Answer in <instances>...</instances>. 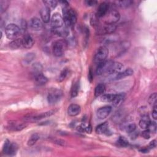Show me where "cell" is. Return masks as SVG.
<instances>
[{
	"instance_id": "cell-1",
	"label": "cell",
	"mask_w": 157,
	"mask_h": 157,
	"mask_svg": "<svg viewBox=\"0 0 157 157\" xmlns=\"http://www.w3.org/2000/svg\"><path fill=\"white\" fill-rule=\"evenodd\" d=\"M63 14L64 23L66 27L73 26L76 24L77 22V16L73 9L69 8L68 6L63 7Z\"/></svg>"
},
{
	"instance_id": "cell-2",
	"label": "cell",
	"mask_w": 157,
	"mask_h": 157,
	"mask_svg": "<svg viewBox=\"0 0 157 157\" xmlns=\"http://www.w3.org/2000/svg\"><path fill=\"white\" fill-rule=\"evenodd\" d=\"M21 33L20 28L16 24L10 23L5 28V34L9 39H16Z\"/></svg>"
},
{
	"instance_id": "cell-3",
	"label": "cell",
	"mask_w": 157,
	"mask_h": 157,
	"mask_svg": "<svg viewBox=\"0 0 157 157\" xmlns=\"http://www.w3.org/2000/svg\"><path fill=\"white\" fill-rule=\"evenodd\" d=\"M67 42L64 40L55 41L53 45V53L55 56H62L66 49Z\"/></svg>"
},
{
	"instance_id": "cell-4",
	"label": "cell",
	"mask_w": 157,
	"mask_h": 157,
	"mask_svg": "<svg viewBox=\"0 0 157 157\" xmlns=\"http://www.w3.org/2000/svg\"><path fill=\"white\" fill-rule=\"evenodd\" d=\"M109 50L105 46H102L99 47L97 52L96 53L94 57V62L96 63H100L106 60V58L108 56Z\"/></svg>"
},
{
	"instance_id": "cell-5",
	"label": "cell",
	"mask_w": 157,
	"mask_h": 157,
	"mask_svg": "<svg viewBox=\"0 0 157 157\" xmlns=\"http://www.w3.org/2000/svg\"><path fill=\"white\" fill-rule=\"evenodd\" d=\"M104 17H105L104 22L106 24H114L119 20L120 16L117 11L112 10L108 12Z\"/></svg>"
},
{
	"instance_id": "cell-6",
	"label": "cell",
	"mask_w": 157,
	"mask_h": 157,
	"mask_svg": "<svg viewBox=\"0 0 157 157\" xmlns=\"http://www.w3.org/2000/svg\"><path fill=\"white\" fill-rule=\"evenodd\" d=\"M63 96V92L60 90L55 89L52 90L48 95V102L50 104H55L60 100Z\"/></svg>"
},
{
	"instance_id": "cell-7",
	"label": "cell",
	"mask_w": 157,
	"mask_h": 157,
	"mask_svg": "<svg viewBox=\"0 0 157 157\" xmlns=\"http://www.w3.org/2000/svg\"><path fill=\"white\" fill-rule=\"evenodd\" d=\"M17 149H18V147L16 144L11 143L10 141H9L8 140H6L4 144L3 152L4 153H5L6 155L13 156L16 154Z\"/></svg>"
},
{
	"instance_id": "cell-8",
	"label": "cell",
	"mask_w": 157,
	"mask_h": 157,
	"mask_svg": "<svg viewBox=\"0 0 157 157\" xmlns=\"http://www.w3.org/2000/svg\"><path fill=\"white\" fill-rule=\"evenodd\" d=\"M64 25V20L59 13H55L51 19V25L54 29H59Z\"/></svg>"
},
{
	"instance_id": "cell-9",
	"label": "cell",
	"mask_w": 157,
	"mask_h": 157,
	"mask_svg": "<svg viewBox=\"0 0 157 157\" xmlns=\"http://www.w3.org/2000/svg\"><path fill=\"white\" fill-rule=\"evenodd\" d=\"M112 63V61H104L99 63L96 68V74L98 75H103L104 74H106Z\"/></svg>"
},
{
	"instance_id": "cell-10",
	"label": "cell",
	"mask_w": 157,
	"mask_h": 157,
	"mask_svg": "<svg viewBox=\"0 0 157 157\" xmlns=\"http://www.w3.org/2000/svg\"><path fill=\"white\" fill-rule=\"evenodd\" d=\"M117 26L115 24H106L105 26L98 28L97 33L98 35H109L112 34L116 31Z\"/></svg>"
},
{
	"instance_id": "cell-11",
	"label": "cell",
	"mask_w": 157,
	"mask_h": 157,
	"mask_svg": "<svg viewBox=\"0 0 157 157\" xmlns=\"http://www.w3.org/2000/svg\"><path fill=\"white\" fill-rule=\"evenodd\" d=\"M112 111V107L109 106H104L101 108H99L97 110L96 116L99 119H106Z\"/></svg>"
},
{
	"instance_id": "cell-12",
	"label": "cell",
	"mask_w": 157,
	"mask_h": 157,
	"mask_svg": "<svg viewBox=\"0 0 157 157\" xmlns=\"http://www.w3.org/2000/svg\"><path fill=\"white\" fill-rule=\"evenodd\" d=\"M123 68V66L120 63L113 62L112 64L111 65L109 69L108 70L106 74L109 75H112V74L115 75L122 71Z\"/></svg>"
},
{
	"instance_id": "cell-13",
	"label": "cell",
	"mask_w": 157,
	"mask_h": 157,
	"mask_svg": "<svg viewBox=\"0 0 157 157\" xmlns=\"http://www.w3.org/2000/svg\"><path fill=\"white\" fill-rule=\"evenodd\" d=\"M109 11V5L107 3L104 2L99 5L96 12V17L98 18L104 17Z\"/></svg>"
},
{
	"instance_id": "cell-14",
	"label": "cell",
	"mask_w": 157,
	"mask_h": 157,
	"mask_svg": "<svg viewBox=\"0 0 157 157\" xmlns=\"http://www.w3.org/2000/svg\"><path fill=\"white\" fill-rule=\"evenodd\" d=\"M22 39V46L25 49H30L32 48L34 44H35V40L33 38L28 34L25 35Z\"/></svg>"
},
{
	"instance_id": "cell-15",
	"label": "cell",
	"mask_w": 157,
	"mask_h": 157,
	"mask_svg": "<svg viewBox=\"0 0 157 157\" xmlns=\"http://www.w3.org/2000/svg\"><path fill=\"white\" fill-rule=\"evenodd\" d=\"M29 25L32 29L35 31L41 30L42 29V28H43V25H42V22L37 17L32 18L30 21Z\"/></svg>"
},
{
	"instance_id": "cell-16",
	"label": "cell",
	"mask_w": 157,
	"mask_h": 157,
	"mask_svg": "<svg viewBox=\"0 0 157 157\" xmlns=\"http://www.w3.org/2000/svg\"><path fill=\"white\" fill-rule=\"evenodd\" d=\"M81 108L80 106L76 104H71L68 109V115L71 117H75L80 113Z\"/></svg>"
},
{
	"instance_id": "cell-17",
	"label": "cell",
	"mask_w": 157,
	"mask_h": 157,
	"mask_svg": "<svg viewBox=\"0 0 157 157\" xmlns=\"http://www.w3.org/2000/svg\"><path fill=\"white\" fill-rule=\"evenodd\" d=\"M41 17L44 23H48L50 21V9L47 6L42 8L40 11Z\"/></svg>"
},
{
	"instance_id": "cell-18",
	"label": "cell",
	"mask_w": 157,
	"mask_h": 157,
	"mask_svg": "<svg viewBox=\"0 0 157 157\" xmlns=\"http://www.w3.org/2000/svg\"><path fill=\"white\" fill-rule=\"evenodd\" d=\"M133 74V71L129 68V69H127L126 70H125L124 71H121V72L116 74L114 75L113 77V80H119V79H121L123 78H125L126 77L128 76H132Z\"/></svg>"
},
{
	"instance_id": "cell-19",
	"label": "cell",
	"mask_w": 157,
	"mask_h": 157,
	"mask_svg": "<svg viewBox=\"0 0 157 157\" xmlns=\"http://www.w3.org/2000/svg\"><path fill=\"white\" fill-rule=\"evenodd\" d=\"M35 82L38 85H44L48 82V79L42 73L35 74Z\"/></svg>"
},
{
	"instance_id": "cell-20",
	"label": "cell",
	"mask_w": 157,
	"mask_h": 157,
	"mask_svg": "<svg viewBox=\"0 0 157 157\" xmlns=\"http://www.w3.org/2000/svg\"><path fill=\"white\" fill-rule=\"evenodd\" d=\"M125 98V94L124 93H119L115 95L113 101H112L113 105L116 107L120 106L122 102L123 101V99Z\"/></svg>"
},
{
	"instance_id": "cell-21",
	"label": "cell",
	"mask_w": 157,
	"mask_h": 157,
	"mask_svg": "<svg viewBox=\"0 0 157 157\" xmlns=\"http://www.w3.org/2000/svg\"><path fill=\"white\" fill-rule=\"evenodd\" d=\"M151 123V121L149 117L147 116H144L142 117L141 120L139 121V126L142 128V129H148V128Z\"/></svg>"
},
{
	"instance_id": "cell-22",
	"label": "cell",
	"mask_w": 157,
	"mask_h": 157,
	"mask_svg": "<svg viewBox=\"0 0 157 157\" xmlns=\"http://www.w3.org/2000/svg\"><path fill=\"white\" fill-rule=\"evenodd\" d=\"M108 126L109 125L106 122L99 125L96 128V133L99 134H102L107 133L108 131Z\"/></svg>"
},
{
	"instance_id": "cell-23",
	"label": "cell",
	"mask_w": 157,
	"mask_h": 157,
	"mask_svg": "<svg viewBox=\"0 0 157 157\" xmlns=\"http://www.w3.org/2000/svg\"><path fill=\"white\" fill-rule=\"evenodd\" d=\"M55 110H49V111L42 113L41 114H39V115H38V116L33 117V119L34 120H41V119H42L47 118V117H49L52 116L53 114L55 113Z\"/></svg>"
},
{
	"instance_id": "cell-24",
	"label": "cell",
	"mask_w": 157,
	"mask_h": 157,
	"mask_svg": "<svg viewBox=\"0 0 157 157\" xmlns=\"http://www.w3.org/2000/svg\"><path fill=\"white\" fill-rule=\"evenodd\" d=\"M106 91V87L104 84L99 83L98 84L95 88V96L96 97H98L99 96H101Z\"/></svg>"
},
{
	"instance_id": "cell-25",
	"label": "cell",
	"mask_w": 157,
	"mask_h": 157,
	"mask_svg": "<svg viewBox=\"0 0 157 157\" xmlns=\"http://www.w3.org/2000/svg\"><path fill=\"white\" fill-rule=\"evenodd\" d=\"M10 47L12 49H17L21 47L22 46V39H16L13 40L9 44Z\"/></svg>"
},
{
	"instance_id": "cell-26",
	"label": "cell",
	"mask_w": 157,
	"mask_h": 157,
	"mask_svg": "<svg viewBox=\"0 0 157 157\" xmlns=\"http://www.w3.org/2000/svg\"><path fill=\"white\" fill-rule=\"evenodd\" d=\"M116 94H105L101 97V100L105 103H110L113 101Z\"/></svg>"
},
{
	"instance_id": "cell-27",
	"label": "cell",
	"mask_w": 157,
	"mask_h": 157,
	"mask_svg": "<svg viewBox=\"0 0 157 157\" xmlns=\"http://www.w3.org/2000/svg\"><path fill=\"white\" fill-rule=\"evenodd\" d=\"M39 138H40V137L38 134H33L28 141V143H27L28 146H32L35 145L36 143V142L39 139Z\"/></svg>"
},
{
	"instance_id": "cell-28",
	"label": "cell",
	"mask_w": 157,
	"mask_h": 157,
	"mask_svg": "<svg viewBox=\"0 0 157 157\" xmlns=\"http://www.w3.org/2000/svg\"><path fill=\"white\" fill-rule=\"evenodd\" d=\"M128 141L124 137H120L117 141V144L120 147H126L128 146Z\"/></svg>"
},
{
	"instance_id": "cell-29",
	"label": "cell",
	"mask_w": 157,
	"mask_h": 157,
	"mask_svg": "<svg viewBox=\"0 0 157 157\" xmlns=\"http://www.w3.org/2000/svg\"><path fill=\"white\" fill-rule=\"evenodd\" d=\"M117 5L121 7V8H128L132 5L133 2L130 0H126V1H120V2H117Z\"/></svg>"
},
{
	"instance_id": "cell-30",
	"label": "cell",
	"mask_w": 157,
	"mask_h": 157,
	"mask_svg": "<svg viewBox=\"0 0 157 157\" xmlns=\"http://www.w3.org/2000/svg\"><path fill=\"white\" fill-rule=\"evenodd\" d=\"M43 2L46 5V6H47L49 9L55 8L57 6V4H58V2L54 1V0H48V1H44Z\"/></svg>"
},
{
	"instance_id": "cell-31",
	"label": "cell",
	"mask_w": 157,
	"mask_h": 157,
	"mask_svg": "<svg viewBox=\"0 0 157 157\" xmlns=\"http://www.w3.org/2000/svg\"><path fill=\"white\" fill-rule=\"evenodd\" d=\"M79 90V84L78 82L74 83L73 87L71 90V96L72 97H76L77 96Z\"/></svg>"
},
{
	"instance_id": "cell-32",
	"label": "cell",
	"mask_w": 157,
	"mask_h": 157,
	"mask_svg": "<svg viewBox=\"0 0 157 157\" xmlns=\"http://www.w3.org/2000/svg\"><path fill=\"white\" fill-rule=\"evenodd\" d=\"M156 98H157V96L156 93H154L152 95H151L148 100L149 104L152 106L156 105Z\"/></svg>"
},
{
	"instance_id": "cell-33",
	"label": "cell",
	"mask_w": 157,
	"mask_h": 157,
	"mask_svg": "<svg viewBox=\"0 0 157 157\" xmlns=\"http://www.w3.org/2000/svg\"><path fill=\"white\" fill-rule=\"evenodd\" d=\"M136 129V125L134 123H131L126 127V132L127 133H131Z\"/></svg>"
},
{
	"instance_id": "cell-34",
	"label": "cell",
	"mask_w": 157,
	"mask_h": 157,
	"mask_svg": "<svg viewBox=\"0 0 157 157\" xmlns=\"http://www.w3.org/2000/svg\"><path fill=\"white\" fill-rule=\"evenodd\" d=\"M9 2L8 1H1L0 2V8H1V12H5L8 8Z\"/></svg>"
},
{
	"instance_id": "cell-35",
	"label": "cell",
	"mask_w": 157,
	"mask_h": 157,
	"mask_svg": "<svg viewBox=\"0 0 157 157\" xmlns=\"http://www.w3.org/2000/svg\"><path fill=\"white\" fill-rule=\"evenodd\" d=\"M35 54L33 53H28L25 57V61L27 63H30L33 60V59H35Z\"/></svg>"
},
{
	"instance_id": "cell-36",
	"label": "cell",
	"mask_w": 157,
	"mask_h": 157,
	"mask_svg": "<svg viewBox=\"0 0 157 157\" xmlns=\"http://www.w3.org/2000/svg\"><path fill=\"white\" fill-rule=\"evenodd\" d=\"M33 69L34 70V72H35V74H36L41 73L42 67L41 65H40L39 63H35L33 65Z\"/></svg>"
},
{
	"instance_id": "cell-37",
	"label": "cell",
	"mask_w": 157,
	"mask_h": 157,
	"mask_svg": "<svg viewBox=\"0 0 157 157\" xmlns=\"http://www.w3.org/2000/svg\"><path fill=\"white\" fill-rule=\"evenodd\" d=\"M67 74H68V70L66 69H63L60 74V76L59 77V82L63 81L66 78Z\"/></svg>"
},
{
	"instance_id": "cell-38",
	"label": "cell",
	"mask_w": 157,
	"mask_h": 157,
	"mask_svg": "<svg viewBox=\"0 0 157 157\" xmlns=\"http://www.w3.org/2000/svg\"><path fill=\"white\" fill-rule=\"evenodd\" d=\"M142 136H143L144 138H145L146 139H149L150 137V131L149 130L146 129V130H145L144 131L142 132Z\"/></svg>"
},
{
	"instance_id": "cell-39",
	"label": "cell",
	"mask_w": 157,
	"mask_h": 157,
	"mask_svg": "<svg viewBox=\"0 0 157 157\" xmlns=\"http://www.w3.org/2000/svg\"><path fill=\"white\" fill-rule=\"evenodd\" d=\"M85 3L89 6H93L96 5L98 2L96 1H95V0H89V1H85Z\"/></svg>"
},
{
	"instance_id": "cell-40",
	"label": "cell",
	"mask_w": 157,
	"mask_h": 157,
	"mask_svg": "<svg viewBox=\"0 0 157 157\" xmlns=\"http://www.w3.org/2000/svg\"><path fill=\"white\" fill-rule=\"evenodd\" d=\"M152 117L155 120H156L157 119V110H156V105L153 106V110H152Z\"/></svg>"
},
{
	"instance_id": "cell-41",
	"label": "cell",
	"mask_w": 157,
	"mask_h": 157,
	"mask_svg": "<svg viewBox=\"0 0 157 157\" xmlns=\"http://www.w3.org/2000/svg\"><path fill=\"white\" fill-rule=\"evenodd\" d=\"M156 140H153L150 142L148 148L149 149H154L155 147H156Z\"/></svg>"
},
{
	"instance_id": "cell-42",
	"label": "cell",
	"mask_w": 157,
	"mask_h": 157,
	"mask_svg": "<svg viewBox=\"0 0 157 157\" xmlns=\"http://www.w3.org/2000/svg\"><path fill=\"white\" fill-rule=\"evenodd\" d=\"M55 143L59 144L60 146H65V143L66 142L63 140H61V139H56V140H55Z\"/></svg>"
},
{
	"instance_id": "cell-43",
	"label": "cell",
	"mask_w": 157,
	"mask_h": 157,
	"mask_svg": "<svg viewBox=\"0 0 157 157\" xmlns=\"http://www.w3.org/2000/svg\"><path fill=\"white\" fill-rule=\"evenodd\" d=\"M26 126V125H25V124H21L19 126H17L16 127V130L17 131H19V130H21L22 129H23V128H25V127Z\"/></svg>"
},
{
	"instance_id": "cell-44",
	"label": "cell",
	"mask_w": 157,
	"mask_h": 157,
	"mask_svg": "<svg viewBox=\"0 0 157 157\" xmlns=\"http://www.w3.org/2000/svg\"><path fill=\"white\" fill-rule=\"evenodd\" d=\"M85 132H87V133H91L92 126L90 125H89L88 126H86V128H85Z\"/></svg>"
},
{
	"instance_id": "cell-45",
	"label": "cell",
	"mask_w": 157,
	"mask_h": 157,
	"mask_svg": "<svg viewBox=\"0 0 157 157\" xmlns=\"http://www.w3.org/2000/svg\"><path fill=\"white\" fill-rule=\"evenodd\" d=\"M21 26H22L23 29H26V22L23 20L22 22L21 23Z\"/></svg>"
},
{
	"instance_id": "cell-46",
	"label": "cell",
	"mask_w": 157,
	"mask_h": 157,
	"mask_svg": "<svg viewBox=\"0 0 157 157\" xmlns=\"http://www.w3.org/2000/svg\"><path fill=\"white\" fill-rule=\"evenodd\" d=\"M89 79L90 80V82L92 81L93 79V77H92V70L90 69L89 71Z\"/></svg>"
}]
</instances>
